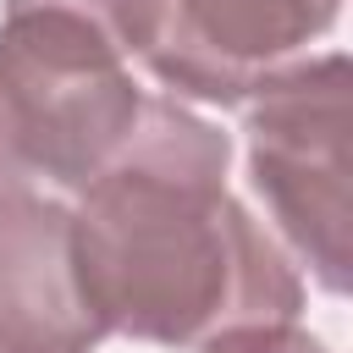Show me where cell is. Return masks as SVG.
<instances>
[{"label": "cell", "mask_w": 353, "mask_h": 353, "mask_svg": "<svg viewBox=\"0 0 353 353\" xmlns=\"http://www.w3.org/2000/svg\"><path fill=\"white\" fill-rule=\"evenodd\" d=\"M226 160L221 127L143 94L127 143L77 188V270L110 331L193 347L232 325L298 320L303 281L287 248L226 193Z\"/></svg>", "instance_id": "cell-1"}, {"label": "cell", "mask_w": 353, "mask_h": 353, "mask_svg": "<svg viewBox=\"0 0 353 353\" xmlns=\"http://www.w3.org/2000/svg\"><path fill=\"white\" fill-rule=\"evenodd\" d=\"M143 88L94 28L50 11L0 22V149L11 176L83 188L132 132Z\"/></svg>", "instance_id": "cell-2"}, {"label": "cell", "mask_w": 353, "mask_h": 353, "mask_svg": "<svg viewBox=\"0 0 353 353\" xmlns=\"http://www.w3.org/2000/svg\"><path fill=\"white\" fill-rule=\"evenodd\" d=\"M347 88L342 50L303 55L248 99V176L281 232L325 292H347L353 199H347Z\"/></svg>", "instance_id": "cell-3"}, {"label": "cell", "mask_w": 353, "mask_h": 353, "mask_svg": "<svg viewBox=\"0 0 353 353\" xmlns=\"http://www.w3.org/2000/svg\"><path fill=\"white\" fill-rule=\"evenodd\" d=\"M336 0H160L143 66L188 99L248 105L331 33Z\"/></svg>", "instance_id": "cell-4"}, {"label": "cell", "mask_w": 353, "mask_h": 353, "mask_svg": "<svg viewBox=\"0 0 353 353\" xmlns=\"http://www.w3.org/2000/svg\"><path fill=\"white\" fill-rule=\"evenodd\" d=\"M110 336L77 270L72 210L61 199L0 188V347L6 353H94Z\"/></svg>", "instance_id": "cell-5"}, {"label": "cell", "mask_w": 353, "mask_h": 353, "mask_svg": "<svg viewBox=\"0 0 353 353\" xmlns=\"http://www.w3.org/2000/svg\"><path fill=\"white\" fill-rule=\"evenodd\" d=\"M11 11L72 17V22L94 28L99 39H110L121 55H143V44L154 33V17H160V0H6V17Z\"/></svg>", "instance_id": "cell-6"}, {"label": "cell", "mask_w": 353, "mask_h": 353, "mask_svg": "<svg viewBox=\"0 0 353 353\" xmlns=\"http://www.w3.org/2000/svg\"><path fill=\"white\" fill-rule=\"evenodd\" d=\"M199 353H331V347L309 336L298 320H259V325H232L204 336Z\"/></svg>", "instance_id": "cell-7"}, {"label": "cell", "mask_w": 353, "mask_h": 353, "mask_svg": "<svg viewBox=\"0 0 353 353\" xmlns=\"http://www.w3.org/2000/svg\"><path fill=\"white\" fill-rule=\"evenodd\" d=\"M6 182H17V176H11V165H6V149H0V188H6Z\"/></svg>", "instance_id": "cell-8"}, {"label": "cell", "mask_w": 353, "mask_h": 353, "mask_svg": "<svg viewBox=\"0 0 353 353\" xmlns=\"http://www.w3.org/2000/svg\"><path fill=\"white\" fill-rule=\"evenodd\" d=\"M0 353H6V347H0Z\"/></svg>", "instance_id": "cell-9"}]
</instances>
